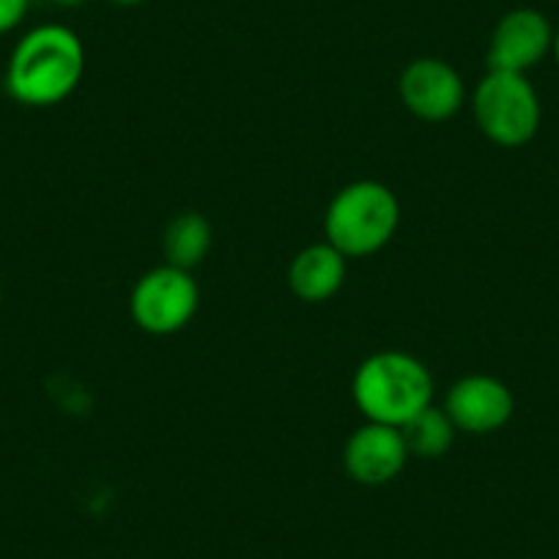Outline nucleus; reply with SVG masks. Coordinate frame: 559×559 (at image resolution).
Here are the masks:
<instances>
[{
  "label": "nucleus",
  "mask_w": 559,
  "mask_h": 559,
  "mask_svg": "<svg viewBox=\"0 0 559 559\" xmlns=\"http://www.w3.org/2000/svg\"><path fill=\"white\" fill-rule=\"evenodd\" d=\"M85 72V47L67 25H39L14 45L7 67V91L25 107L61 105Z\"/></svg>",
  "instance_id": "f257e3e1"
},
{
  "label": "nucleus",
  "mask_w": 559,
  "mask_h": 559,
  "mask_svg": "<svg viewBox=\"0 0 559 559\" xmlns=\"http://www.w3.org/2000/svg\"><path fill=\"white\" fill-rule=\"evenodd\" d=\"M354 403L368 423L403 428L433 403V376L406 352H379L354 373Z\"/></svg>",
  "instance_id": "f03ea898"
},
{
  "label": "nucleus",
  "mask_w": 559,
  "mask_h": 559,
  "mask_svg": "<svg viewBox=\"0 0 559 559\" xmlns=\"http://www.w3.org/2000/svg\"><path fill=\"white\" fill-rule=\"evenodd\" d=\"M401 206L390 187L379 181H354L332 198L324 217L326 241L346 258L379 252L395 236Z\"/></svg>",
  "instance_id": "7ed1b4c3"
},
{
  "label": "nucleus",
  "mask_w": 559,
  "mask_h": 559,
  "mask_svg": "<svg viewBox=\"0 0 559 559\" xmlns=\"http://www.w3.org/2000/svg\"><path fill=\"white\" fill-rule=\"evenodd\" d=\"M472 112L491 143L502 148L526 146L540 129V99L526 74L488 69L472 96Z\"/></svg>",
  "instance_id": "20e7f679"
},
{
  "label": "nucleus",
  "mask_w": 559,
  "mask_h": 559,
  "mask_svg": "<svg viewBox=\"0 0 559 559\" xmlns=\"http://www.w3.org/2000/svg\"><path fill=\"white\" fill-rule=\"evenodd\" d=\"M198 305H201V292L195 277L170 263L143 274L129 299L134 324L152 335H174L185 330L198 313Z\"/></svg>",
  "instance_id": "39448f33"
},
{
  "label": "nucleus",
  "mask_w": 559,
  "mask_h": 559,
  "mask_svg": "<svg viewBox=\"0 0 559 559\" xmlns=\"http://www.w3.org/2000/svg\"><path fill=\"white\" fill-rule=\"evenodd\" d=\"M554 47V28L537 9H513L497 23L488 45V69L526 74Z\"/></svg>",
  "instance_id": "423d86ee"
},
{
  "label": "nucleus",
  "mask_w": 559,
  "mask_h": 559,
  "mask_svg": "<svg viewBox=\"0 0 559 559\" xmlns=\"http://www.w3.org/2000/svg\"><path fill=\"white\" fill-rule=\"evenodd\" d=\"M401 99L423 121H448L464 105V80L442 58H417L401 74Z\"/></svg>",
  "instance_id": "0eeeda50"
},
{
  "label": "nucleus",
  "mask_w": 559,
  "mask_h": 559,
  "mask_svg": "<svg viewBox=\"0 0 559 559\" xmlns=\"http://www.w3.org/2000/svg\"><path fill=\"white\" fill-rule=\"evenodd\" d=\"M442 408L459 431L483 437V433H493L508 426L515 401L504 381L486 373H475L464 376L450 386Z\"/></svg>",
  "instance_id": "6e6552de"
},
{
  "label": "nucleus",
  "mask_w": 559,
  "mask_h": 559,
  "mask_svg": "<svg viewBox=\"0 0 559 559\" xmlns=\"http://www.w3.org/2000/svg\"><path fill=\"white\" fill-rule=\"evenodd\" d=\"M408 461L401 428L365 423L352 433L343 450V464L359 486H386L403 472Z\"/></svg>",
  "instance_id": "1a4fd4ad"
},
{
  "label": "nucleus",
  "mask_w": 559,
  "mask_h": 559,
  "mask_svg": "<svg viewBox=\"0 0 559 559\" xmlns=\"http://www.w3.org/2000/svg\"><path fill=\"white\" fill-rule=\"evenodd\" d=\"M346 283V255L335 247L310 245L292 261L288 286L302 302H326L335 297Z\"/></svg>",
  "instance_id": "9d476101"
},
{
  "label": "nucleus",
  "mask_w": 559,
  "mask_h": 559,
  "mask_svg": "<svg viewBox=\"0 0 559 559\" xmlns=\"http://www.w3.org/2000/svg\"><path fill=\"white\" fill-rule=\"evenodd\" d=\"M214 241L212 223L198 212H185L165 228L163 252L165 261L176 269L192 272L209 255Z\"/></svg>",
  "instance_id": "9b49d317"
},
{
  "label": "nucleus",
  "mask_w": 559,
  "mask_h": 559,
  "mask_svg": "<svg viewBox=\"0 0 559 559\" xmlns=\"http://www.w3.org/2000/svg\"><path fill=\"white\" fill-rule=\"evenodd\" d=\"M455 431L459 428L453 426L448 412L437 408L433 403L401 428L408 455H414V459H442L453 448Z\"/></svg>",
  "instance_id": "f8f14e48"
},
{
  "label": "nucleus",
  "mask_w": 559,
  "mask_h": 559,
  "mask_svg": "<svg viewBox=\"0 0 559 559\" xmlns=\"http://www.w3.org/2000/svg\"><path fill=\"white\" fill-rule=\"evenodd\" d=\"M31 0H0V36L12 34L28 14Z\"/></svg>",
  "instance_id": "ddd939ff"
},
{
  "label": "nucleus",
  "mask_w": 559,
  "mask_h": 559,
  "mask_svg": "<svg viewBox=\"0 0 559 559\" xmlns=\"http://www.w3.org/2000/svg\"><path fill=\"white\" fill-rule=\"evenodd\" d=\"M50 3H56V7H67V9H74V7H83L85 0H50Z\"/></svg>",
  "instance_id": "4468645a"
},
{
  "label": "nucleus",
  "mask_w": 559,
  "mask_h": 559,
  "mask_svg": "<svg viewBox=\"0 0 559 559\" xmlns=\"http://www.w3.org/2000/svg\"><path fill=\"white\" fill-rule=\"evenodd\" d=\"M110 3H116V7H138L143 0H110Z\"/></svg>",
  "instance_id": "2eb2a0df"
},
{
  "label": "nucleus",
  "mask_w": 559,
  "mask_h": 559,
  "mask_svg": "<svg viewBox=\"0 0 559 559\" xmlns=\"http://www.w3.org/2000/svg\"><path fill=\"white\" fill-rule=\"evenodd\" d=\"M551 52H554V58H557V63H559V31H554V47H551Z\"/></svg>",
  "instance_id": "dca6fc26"
},
{
  "label": "nucleus",
  "mask_w": 559,
  "mask_h": 559,
  "mask_svg": "<svg viewBox=\"0 0 559 559\" xmlns=\"http://www.w3.org/2000/svg\"><path fill=\"white\" fill-rule=\"evenodd\" d=\"M0 305H3V288H0Z\"/></svg>",
  "instance_id": "f3484780"
}]
</instances>
